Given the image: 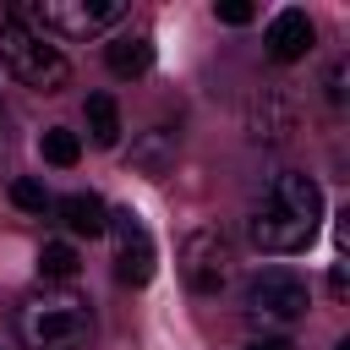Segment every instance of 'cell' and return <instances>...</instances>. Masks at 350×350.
<instances>
[{
	"instance_id": "6da1fadb",
	"label": "cell",
	"mask_w": 350,
	"mask_h": 350,
	"mask_svg": "<svg viewBox=\"0 0 350 350\" xmlns=\"http://www.w3.org/2000/svg\"><path fill=\"white\" fill-rule=\"evenodd\" d=\"M317 224H323V191L312 175L301 170H284L268 180L262 202L252 208V246L257 252H273V257H290V252H306L317 241Z\"/></svg>"
},
{
	"instance_id": "7a4b0ae2",
	"label": "cell",
	"mask_w": 350,
	"mask_h": 350,
	"mask_svg": "<svg viewBox=\"0 0 350 350\" xmlns=\"http://www.w3.org/2000/svg\"><path fill=\"white\" fill-rule=\"evenodd\" d=\"M16 334H22L27 350H88L93 312L71 290H44L16 312Z\"/></svg>"
},
{
	"instance_id": "3957f363",
	"label": "cell",
	"mask_w": 350,
	"mask_h": 350,
	"mask_svg": "<svg viewBox=\"0 0 350 350\" xmlns=\"http://www.w3.org/2000/svg\"><path fill=\"white\" fill-rule=\"evenodd\" d=\"M0 66L33 93H60L71 82L66 55L55 44H44V33H33L22 16H0Z\"/></svg>"
},
{
	"instance_id": "277c9868",
	"label": "cell",
	"mask_w": 350,
	"mask_h": 350,
	"mask_svg": "<svg viewBox=\"0 0 350 350\" xmlns=\"http://www.w3.org/2000/svg\"><path fill=\"white\" fill-rule=\"evenodd\" d=\"M120 16H126V0H33L22 11L27 27L38 22L44 33H60V38H98Z\"/></svg>"
},
{
	"instance_id": "5b68a950",
	"label": "cell",
	"mask_w": 350,
	"mask_h": 350,
	"mask_svg": "<svg viewBox=\"0 0 350 350\" xmlns=\"http://www.w3.org/2000/svg\"><path fill=\"white\" fill-rule=\"evenodd\" d=\"M230 273H235V252H230L224 230L202 224L180 241V279H186L191 295H219L230 284Z\"/></svg>"
},
{
	"instance_id": "8992f818",
	"label": "cell",
	"mask_w": 350,
	"mask_h": 350,
	"mask_svg": "<svg viewBox=\"0 0 350 350\" xmlns=\"http://www.w3.org/2000/svg\"><path fill=\"white\" fill-rule=\"evenodd\" d=\"M306 306H312V295H306V284L290 273V268H262L252 284H246V312L257 317V323H295V317H306Z\"/></svg>"
},
{
	"instance_id": "52a82bcc",
	"label": "cell",
	"mask_w": 350,
	"mask_h": 350,
	"mask_svg": "<svg viewBox=\"0 0 350 350\" xmlns=\"http://www.w3.org/2000/svg\"><path fill=\"white\" fill-rule=\"evenodd\" d=\"M104 230L115 241V279L120 284H148L153 279V235H148V224L131 208H115Z\"/></svg>"
},
{
	"instance_id": "ba28073f",
	"label": "cell",
	"mask_w": 350,
	"mask_h": 350,
	"mask_svg": "<svg viewBox=\"0 0 350 350\" xmlns=\"http://www.w3.org/2000/svg\"><path fill=\"white\" fill-rule=\"evenodd\" d=\"M290 131H295V104L279 88H262L246 104V137L252 142H290Z\"/></svg>"
},
{
	"instance_id": "9c48e42d",
	"label": "cell",
	"mask_w": 350,
	"mask_h": 350,
	"mask_svg": "<svg viewBox=\"0 0 350 350\" xmlns=\"http://www.w3.org/2000/svg\"><path fill=\"white\" fill-rule=\"evenodd\" d=\"M312 49V22H306V11H279L273 22H268V55L273 60H301Z\"/></svg>"
},
{
	"instance_id": "30bf717a",
	"label": "cell",
	"mask_w": 350,
	"mask_h": 350,
	"mask_svg": "<svg viewBox=\"0 0 350 350\" xmlns=\"http://www.w3.org/2000/svg\"><path fill=\"white\" fill-rule=\"evenodd\" d=\"M60 219H66V230L71 235H104V224H109V208L93 197V191H71V197H60Z\"/></svg>"
},
{
	"instance_id": "8fae6325",
	"label": "cell",
	"mask_w": 350,
	"mask_h": 350,
	"mask_svg": "<svg viewBox=\"0 0 350 350\" xmlns=\"http://www.w3.org/2000/svg\"><path fill=\"white\" fill-rule=\"evenodd\" d=\"M104 60H109L115 77H142V71L153 66V44H148L142 33H126V38L104 44Z\"/></svg>"
},
{
	"instance_id": "7c38bea8",
	"label": "cell",
	"mask_w": 350,
	"mask_h": 350,
	"mask_svg": "<svg viewBox=\"0 0 350 350\" xmlns=\"http://www.w3.org/2000/svg\"><path fill=\"white\" fill-rule=\"evenodd\" d=\"M88 137H93V148H115L120 142V109H115V98L109 93H88Z\"/></svg>"
},
{
	"instance_id": "4fadbf2b",
	"label": "cell",
	"mask_w": 350,
	"mask_h": 350,
	"mask_svg": "<svg viewBox=\"0 0 350 350\" xmlns=\"http://www.w3.org/2000/svg\"><path fill=\"white\" fill-rule=\"evenodd\" d=\"M131 164L137 170H164V164H175V131L170 126H153V131H142L137 142H131Z\"/></svg>"
},
{
	"instance_id": "5bb4252c",
	"label": "cell",
	"mask_w": 350,
	"mask_h": 350,
	"mask_svg": "<svg viewBox=\"0 0 350 350\" xmlns=\"http://www.w3.org/2000/svg\"><path fill=\"white\" fill-rule=\"evenodd\" d=\"M38 148H44V159H49V164H60V170H71V164L82 159V137H77V131H66V126H49V131L38 137Z\"/></svg>"
},
{
	"instance_id": "9a60e30c",
	"label": "cell",
	"mask_w": 350,
	"mask_h": 350,
	"mask_svg": "<svg viewBox=\"0 0 350 350\" xmlns=\"http://www.w3.org/2000/svg\"><path fill=\"white\" fill-rule=\"evenodd\" d=\"M38 268H44L49 279H71L82 262H77V246H71V241H44V252H38Z\"/></svg>"
},
{
	"instance_id": "2e32d148",
	"label": "cell",
	"mask_w": 350,
	"mask_h": 350,
	"mask_svg": "<svg viewBox=\"0 0 350 350\" xmlns=\"http://www.w3.org/2000/svg\"><path fill=\"white\" fill-rule=\"evenodd\" d=\"M11 202L27 208V213H44V208H49V191H44L33 175H22V180H11Z\"/></svg>"
},
{
	"instance_id": "e0dca14e",
	"label": "cell",
	"mask_w": 350,
	"mask_h": 350,
	"mask_svg": "<svg viewBox=\"0 0 350 350\" xmlns=\"http://www.w3.org/2000/svg\"><path fill=\"white\" fill-rule=\"evenodd\" d=\"M213 16H219V22H230V27H246V22H252V5H246V0H219V5H213Z\"/></svg>"
},
{
	"instance_id": "ac0fdd59",
	"label": "cell",
	"mask_w": 350,
	"mask_h": 350,
	"mask_svg": "<svg viewBox=\"0 0 350 350\" xmlns=\"http://www.w3.org/2000/svg\"><path fill=\"white\" fill-rule=\"evenodd\" d=\"M323 93H328V104H345V60H334V66H328Z\"/></svg>"
},
{
	"instance_id": "d6986e66",
	"label": "cell",
	"mask_w": 350,
	"mask_h": 350,
	"mask_svg": "<svg viewBox=\"0 0 350 350\" xmlns=\"http://www.w3.org/2000/svg\"><path fill=\"white\" fill-rule=\"evenodd\" d=\"M246 350H290V339H252Z\"/></svg>"
},
{
	"instance_id": "ffe728a7",
	"label": "cell",
	"mask_w": 350,
	"mask_h": 350,
	"mask_svg": "<svg viewBox=\"0 0 350 350\" xmlns=\"http://www.w3.org/2000/svg\"><path fill=\"white\" fill-rule=\"evenodd\" d=\"M0 126H5V109H0Z\"/></svg>"
}]
</instances>
